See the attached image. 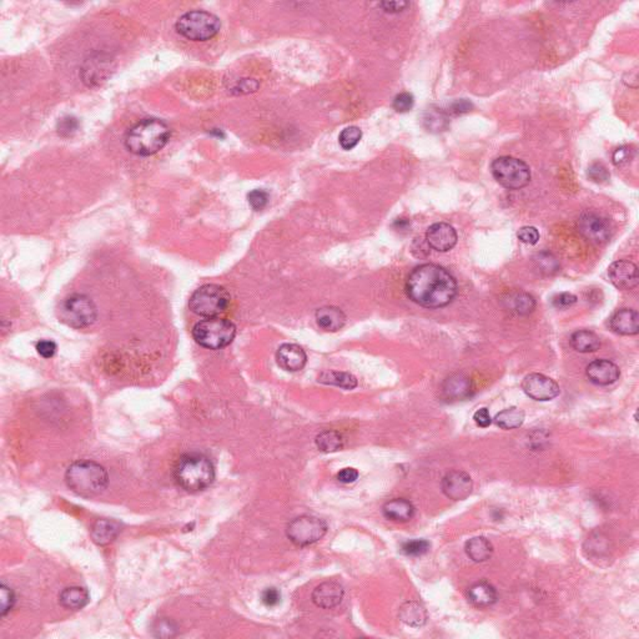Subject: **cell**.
<instances>
[{"label": "cell", "mask_w": 639, "mask_h": 639, "mask_svg": "<svg viewBox=\"0 0 639 639\" xmlns=\"http://www.w3.org/2000/svg\"><path fill=\"white\" fill-rule=\"evenodd\" d=\"M464 551L473 562L481 563L491 559L493 554V545L486 537L479 536V537L468 539L464 545Z\"/></svg>", "instance_id": "cell-25"}, {"label": "cell", "mask_w": 639, "mask_h": 639, "mask_svg": "<svg viewBox=\"0 0 639 639\" xmlns=\"http://www.w3.org/2000/svg\"><path fill=\"white\" fill-rule=\"evenodd\" d=\"M276 361L283 370L296 372L307 362L306 352L295 343H283L276 352Z\"/></svg>", "instance_id": "cell-17"}, {"label": "cell", "mask_w": 639, "mask_h": 639, "mask_svg": "<svg viewBox=\"0 0 639 639\" xmlns=\"http://www.w3.org/2000/svg\"><path fill=\"white\" fill-rule=\"evenodd\" d=\"M280 599H281V596H280V592L276 588H268L263 593V602L268 607H274L279 605Z\"/></svg>", "instance_id": "cell-46"}, {"label": "cell", "mask_w": 639, "mask_h": 639, "mask_svg": "<svg viewBox=\"0 0 639 639\" xmlns=\"http://www.w3.org/2000/svg\"><path fill=\"white\" fill-rule=\"evenodd\" d=\"M318 382L334 385L345 390H354L357 386L356 377L349 372H340V371H325L318 376Z\"/></svg>", "instance_id": "cell-30"}, {"label": "cell", "mask_w": 639, "mask_h": 639, "mask_svg": "<svg viewBox=\"0 0 639 639\" xmlns=\"http://www.w3.org/2000/svg\"><path fill=\"white\" fill-rule=\"evenodd\" d=\"M174 478L182 490L195 493L213 485L215 479V468L206 456L200 453H188L176 462Z\"/></svg>", "instance_id": "cell-3"}, {"label": "cell", "mask_w": 639, "mask_h": 639, "mask_svg": "<svg viewBox=\"0 0 639 639\" xmlns=\"http://www.w3.org/2000/svg\"><path fill=\"white\" fill-rule=\"evenodd\" d=\"M495 180L508 190H521L531 182V169L523 160L513 156H499L491 164Z\"/></svg>", "instance_id": "cell-8"}, {"label": "cell", "mask_w": 639, "mask_h": 639, "mask_svg": "<svg viewBox=\"0 0 639 639\" xmlns=\"http://www.w3.org/2000/svg\"><path fill=\"white\" fill-rule=\"evenodd\" d=\"M61 606L67 609L78 611L88 605L89 593L81 587H67L59 596Z\"/></svg>", "instance_id": "cell-27"}, {"label": "cell", "mask_w": 639, "mask_h": 639, "mask_svg": "<svg viewBox=\"0 0 639 639\" xmlns=\"http://www.w3.org/2000/svg\"><path fill=\"white\" fill-rule=\"evenodd\" d=\"M534 265H536V269L545 275H553L559 270L557 259L547 251H543L534 257Z\"/></svg>", "instance_id": "cell-33"}, {"label": "cell", "mask_w": 639, "mask_h": 639, "mask_svg": "<svg viewBox=\"0 0 639 639\" xmlns=\"http://www.w3.org/2000/svg\"><path fill=\"white\" fill-rule=\"evenodd\" d=\"M471 380L462 373L453 375L447 378L444 384V393L451 400H464L466 397L471 396Z\"/></svg>", "instance_id": "cell-24"}, {"label": "cell", "mask_w": 639, "mask_h": 639, "mask_svg": "<svg viewBox=\"0 0 639 639\" xmlns=\"http://www.w3.org/2000/svg\"><path fill=\"white\" fill-rule=\"evenodd\" d=\"M633 159V150L629 147H620L613 153V164L616 166H625Z\"/></svg>", "instance_id": "cell-39"}, {"label": "cell", "mask_w": 639, "mask_h": 639, "mask_svg": "<svg viewBox=\"0 0 639 639\" xmlns=\"http://www.w3.org/2000/svg\"><path fill=\"white\" fill-rule=\"evenodd\" d=\"M585 375L588 380L598 386L612 385L619 378L618 366L609 360H596L587 366Z\"/></svg>", "instance_id": "cell-16"}, {"label": "cell", "mask_w": 639, "mask_h": 639, "mask_svg": "<svg viewBox=\"0 0 639 639\" xmlns=\"http://www.w3.org/2000/svg\"><path fill=\"white\" fill-rule=\"evenodd\" d=\"M467 597L473 606L477 608H486L497 602L498 594L496 588L491 583L481 581L468 588Z\"/></svg>", "instance_id": "cell-20"}, {"label": "cell", "mask_w": 639, "mask_h": 639, "mask_svg": "<svg viewBox=\"0 0 639 639\" xmlns=\"http://www.w3.org/2000/svg\"><path fill=\"white\" fill-rule=\"evenodd\" d=\"M122 531V527L111 519H98L91 528V539L96 545H107L113 542Z\"/></svg>", "instance_id": "cell-23"}, {"label": "cell", "mask_w": 639, "mask_h": 639, "mask_svg": "<svg viewBox=\"0 0 639 639\" xmlns=\"http://www.w3.org/2000/svg\"><path fill=\"white\" fill-rule=\"evenodd\" d=\"M611 283L619 290H633L638 286V268L629 260H618L608 268Z\"/></svg>", "instance_id": "cell-14"}, {"label": "cell", "mask_w": 639, "mask_h": 639, "mask_svg": "<svg viewBox=\"0 0 639 639\" xmlns=\"http://www.w3.org/2000/svg\"><path fill=\"white\" fill-rule=\"evenodd\" d=\"M611 329L618 335L633 336L639 332V315L636 310L622 309L611 317Z\"/></svg>", "instance_id": "cell-19"}, {"label": "cell", "mask_w": 639, "mask_h": 639, "mask_svg": "<svg viewBox=\"0 0 639 639\" xmlns=\"http://www.w3.org/2000/svg\"><path fill=\"white\" fill-rule=\"evenodd\" d=\"M170 139V129L160 119H142L129 129L125 147L139 156H151L162 150Z\"/></svg>", "instance_id": "cell-2"}, {"label": "cell", "mask_w": 639, "mask_h": 639, "mask_svg": "<svg viewBox=\"0 0 639 639\" xmlns=\"http://www.w3.org/2000/svg\"><path fill=\"white\" fill-rule=\"evenodd\" d=\"M571 345L574 350L581 354H589L599 350L600 340L592 331L579 330L571 336Z\"/></svg>", "instance_id": "cell-28"}, {"label": "cell", "mask_w": 639, "mask_h": 639, "mask_svg": "<svg viewBox=\"0 0 639 639\" xmlns=\"http://www.w3.org/2000/svg\"><path fill=\"white\" fill-rule=\"evenodd\" d=\"M441 487L446 497L452 501H464L471 495L473 482L468 473L456 470L444 476Z\"/></svg>", "instance_id": "cell-13"}, {"label": "cell", "mask_w": 639, "mask_h": 639, "mask_svg": "<svg viewBox=\"0 0 639 639\" xmlns=\"http://www.w3.org/2000/svg\"><path fill=\"white\" fill-rule=\"evenodd\" d=\"M473 420H475V422H476L479 427H482V429H486V427H488V426L492 424L490 411L485 409V407H484V409H479V410L475 412Z\"/></svg>", "instance_id": "cell-45"}, {"label": "cell", "mask_w": 639, "mask_h": 639, "mask_svg": "<svg viewBox=\"0 0 639 639\" xmlns=\"http://www.w3.org/2000/svg\"><path fill=\"white\" fill-rule=\"evenodd\" d=\"M517 237L522 243H528V245H536L539 243V230L534 226H523L519 229L517 232Z\"/></svg>", "instance_id": "cell-41"}, {"label": "cell", "mask_w": 639, "mask_h": 639, "mask_svg": "<svg viewBox=\"0 0 639 639\" xmlns=\"http://www.w3.org/2000/svg\"><path fill=\"white\" fill-rule=\"evenodd\" d=\"M471 108V102H468V101L462 99V100L456 101V102H455V105H453V109H455V110H453V111H455L456 114H462V113H468Z\"/></svg>", "instance_id": "cell-48"}, {"label": "cell", "mask_w": 639, "mask_h": 639, "mask_svg": "<svg viewBox=\"0 0 639 639\" xmlns=\"http://www.w3.org/2000/svg\"><path fill=\"white\" fill-rule=\"evenodd\" d=\"M506 303H508V309L511 310L512 312L519 315V316L530 315L536 307L534 299L527 292L511 294L508 297V300H506Z\"/></svg>", "instance_id": "cell-31"}, {"label": "cell", "mask_w": 639, "mask_h": 639, "mask_svg": "<svg viewBox=\"0 0 639 639\" xmlns=\"http://www.w3.org/2000/svg\"><path fill=\"white\" fill-rule=\"evenodd\" d=\"M343 585H338L337 582L327 581L323 582L312 592V602L320 608L323 609H331L338 606L343 602Z\"/></svg>", "instance_id": "cell-18"}, {"label": "cell", "mask_w": 639, "mask_h": 639, "mask_svg": "<svg viewBox=\"0 0 639 639\" xmlns=\"http://www.w3.org/2000/svg\"><path fill=\"white\" fill-rule=\"evenodd\" d=\"M230 295L220 285H204L190 297V310L200 316L217 317L229 307Z\"/></svg>", "instance_id": "cell-7"}, {"label": "cell", "mask_w": 639, "mask_h": 639, "mask_svg": "<svg viewBox=\"0 0 639 639\" xmlns=\"http://www.w3.org/2000/svg\"><path fill=\"white\" fill-rule=\"evenodd\" d=\"M402 553L411 557H418L427 553L430 550V543L426 539H413L407 541L402 545Z\"/></svg>", "instance_id": "cell-35"}, {"label": "cell", "mask_w": 639, "mask_h": 639, "mask_svg": "<svg viewBox=\"0 0 639 639\" xmlns=\"http://www.w3.org/2000/svg\"><path fill=\"white\" fill-rule=\"evenodd\" d=\"M317 325L325 331L336 332L341 330L346 323V315L343 311L335 306H325L316 311Z\"/></svg>", "instance_id": "cell-22"}, {"label": "cell", "mask_w": 639, "mask_h": 639, "mask_svg": "<svg viewBox=\"0 0 639 639\" xmlns=\"http://www.w3.org/2000/svg\"><path fill=\"white\" fill-rule=\"evenodd\" d=\"M36 350H38L41 356L44 357V358H50V357L54 356L55 352H56V345L53 341L43 340V341L36 343Z\"/></svg>", "instance_id": "cell-43"}, {"label": "cell", "mask_w": 639, "mask_h": 639, "mask_svg": "<svg viewBox=\"0 0 639 639\" xmlns=\"http://www.w3.org/2000/svg\"><path fill=\"white\" fill-rule=\"evenodd\" d=\"M522 390L536 401H551L559 396V386L551 377L542 373H530L522 381Z\"/></svg>", "instance_id": "cell-12"}, {"label": "cell", "mask_w": 639, "mask_h": 639, "mask_svg": "<svg viewBox=\"0 0 639 639\" xmlns=\"http://www.w3.org/2000/svg\"><path fill=\"white\" fill-rule=\"evenodd\" d=\"M357 478H358V472L355 468H343L337 475V479L341 484H354Z\"/></svg>", "instance_id": "cell-47"}, {"label": "cell", "mask_w": 639, "mask_h": 639, "mask_svg": "<svg viewBox=\"0 0 639 639\" xmlns=\"http://www.w3.org/2000/svg\"><path fill=\"white\" fill-rule=\"evenodd\" d=\"M577 229L585 240L596 245L606 243L612 234L609 221L596 213H585L579 216Z\"/></svg>", "instance_id": "cell-11"}, {"label": "cell", "mask_w": 639, "mask_h": 639, "mask_svg": "<svg viewBox=\"0 0 639 639\" xmlns=\"http://www.w3.org/2000/svg\"><path fill=\"white\" fill-rule=\"evenodd\" d=\"M65 482L78 496L95 497L108 487V472L94 461H78L69 466L65 473Z\"/></svg>", "instance_id": "cell-4"}, {"label": "cell", "mask_w": 639, "mask_h": 639, "mask_svg": "<svg viewBox=\"0 0 639 639\" xmlns=\"http://www.w3.org/2000/svg\"><path fill=\"white\" fill-rule=\"evenodd\" d=\"M576 303H577V296L573 295L571 292H562V294H559L553 299V305L556 307H559V309L570 307Z\"/></svg>", "instance_id": "cell-42"}, {"label": "cell", "mask_w": 639, "mask_h": 639, "mask_svg": "<svg viewBox=\"0 0 639 639\" xmlns=\"http://www.w3.org/2000/svg\"><path fill=\"white\" fill-rule=\"evenodd\" d=\"M0 597H1V616L4 617L12 611L14 603H15L13 589L6 585H0Z\"/></svg>", "instance_id": "cell-37"}, {"label": "cell", "mask_w": 639, "mask_h": 639, "mask_svg": "<svg viewBox=\"0 0 639 639\" xmlns=\"http://www.w3.org/2000/svg\"><path fill=\"white\" fill-rule=\"evenodd\" d=\"M317 448L323 452H336L343 446V436L336 431H325L316 437Z\"/></svg>", "instance_id": "cell-32"}, {"label": "cell", "mask_w": 639, "mask_h": 639, "mask_svg": "<svg viewBox=\"0 0 639 639\" xmlns=\"http://www.w3.org/2000/svg\"><path fill=\"white\" fill-rule=\"evenodd\" d=\"M361 138H362V131L360 130V128L350 127V128L343 129L338 138V142L343 150H352L356 148Z\"/></svg>", "instance_id": "cell-34"}, {"label": "cell", "mask_w": 639, "mask_h": 639, "mask_svg": "<svg viewBox=\"0 0 639 639\" xmlns=\"http://www.w3.org/2000/svg\"><path fill=\"white\" fill-rule=\"evenodd\" d=\"M458 236L455 228L447 222H436L431 225L426 232V241L436 251L446 252L457 243Z\"/></svg>", "instance_id": "cell-15"}, {"label": "cell", "mask_w": 639, "mask_h": 639, "mask_svg": "<svg viewBox=\"0 0 639 639\" xmlns=\"http://www.w3.org/2000/svg\"><path fill=\"white\" fill-rule=\"evenodd\" d=\"M380 7L384 9L386 13H401L404 9L410 7L409 1H382Z\"/></svg>", "instance_id": "cell-44"}, {"label": "cell", "mask_w": 639, "mask_h": 639, "mask_svg": "<svg viewBox=\"0 0 639 639\" xmlns=\"http://www.w3.org/2000/svg\"><path fill=\"white\" fill-rule=\"evenodd\" d=\"M248 199H249L251 208L254 210H263L269 202V195L263 190L251 191L249 196H248Z\"/></svg>", "instance_id": "cell-40"}, {"label": "cell", "mask_w": 639, "mask_h": 639, "mask_svg": "<svg viewBox=\"0 0 639 639\" xmlns=\"http://www.w3.org/2000/svg\"><path fill=\"white\" fill-rule=\"evenodd\" d=\"M61 316L63 321L75 327L84 329L94 323L98 316V311L94 303L85 295L75 294L64 300L61 305Z\"/></svg>", "instance_id": "cell-9"}, {"label": "cell", "mask_w": 639, "mask_h": 639, "mask_svg": "<svg viewBox=\"0 0 639 639\" xmlns=\"http://www.w3.org/2000/svg\"><path fill=\"white\" fill-rule=\"evenodd\" d=\"M413 105H415V98L410 93H401V94L396 95V98L393 99V104H392V107L397 113H407L413 108Z\"/></svg>", "instance_id": "cell-36"}, {"label": "cell", "mask_w": 639, "mask_h": 639, "mask_svg": "<svg viewBox=\"0 0 639 639\" xmlns=\"http://www.w3.org/2000/svg\"><path fill=\"white\" fill-rule=\"evenodd\" d=\"M398 617L407 626L421 627L424 626L427 620V612L424 606H421L418 602L410 600L401 606Z\"/></svg>", "instance_id": "cell-26"}, {"label": "cell", "mask_w": 639, "mask_h": 639, "mask_svg": "<svg viewBox=\"0 0 639 639\" xmlns=\"http://www.w3.org/2000/svg\"><path fill=\"white\" fill-rule=\"evenodd\" d=\"M415 507L404 498H395L385 503L382 513L385 517L393 522H407L415 516Z\"/></svg>", "instance_id": "cell-21"}, {"label": "cell", "mask_w": 639, "mask_h": 639, "mask_svg": "<svg viewBox=\"0 0 639 639\" xmlns=\"http://www.w3.org/2000/svg\"><path fill=\"white\" fill-rule=\"evenodd\" d=\"M588 176L592 179L594 182H606L609 179V173L606 166L600 162H594L589 169H588Z\"/></svg>", "instance_id": "cell-38"}, {"label": "cell", "mask_w": 639, "mask_h": 639, "mask_svg": "<svg viewBox=\"0 0 639 639\" xmlns=\"http://www.w3.org/2000/svg\"><path fill=\"white\" fill-rule=\"evenodd\" d=\"M525 412L518 407H510L501 411L495 418V424L502 430H515L525 422Z\"/></svg>", "instance_id": "cell-29"}, {"label": "cell", "mask_w": 639, "mask_h": 639, "mask_svg": "<svg viewBox=\"0 0 639 639\" xmlns=\"http://www.w3.org/2000/svg\"><path fill=\"white\" fill-rule=\"evenodd\" d=\"M176 32L184 38L193 41H206L219 33L220 19L205 10H193L182 14L175 24Z\"/></svg>", "instance_id": "cell-6"}, {"label": "cell", "mask_w": 639, "mask_h": 639, "mask_svg": "<svg viewBox=\"0 0 639 639\" xmlns=\"http://www.w3.org/2000/svg\"><path fill=\"white\" fill-rule=\"evenodd\" d=\"M327 532V525L321 518L314 516H300L290 522L286 534L294 545L299 547L316 543Z\"/></svg>", "instance_id": "cell-10"}, {"label": "cell", "mask_w": 639, "mask_h": 639, "mask_svg": "<svg viewBox=\"0 0 639 639\" xmlns=\"http://www.w3.org/2000/svg\"><path fill=\"white\" fill-rule=\"evenodd\" d=\"M407 296L426 309L444 307L457 295V283L447 270L424 263L411 271L406 281Z\"/></svg>", "instance_id": "cell-1"}, {"label": "cell", "mask_w": 639, "mask_h": 639, "mask_svg": "<svg viewBox=\"0 0 639 639\" xmlns=\"http://www.w3.org/2000/svg\"><path fill=\"white\" fill-rule=\"evenodd\" d=\"M236 327L226 318L211 317L196 323L193 337L196 343L209 350H220L234 341Z\"/></svg>", "instance_id": "cell-5"}]
</instances>
